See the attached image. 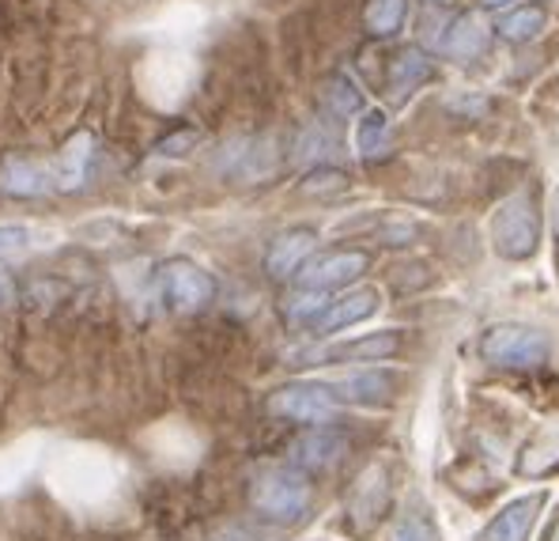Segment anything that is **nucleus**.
Wrapping results in <instances>:
<instances>
[{
	"mask_svg": "<svg viewBox=\"0 0 559 541\" xmlns=\"http://www.w3.org/2000/svg\"><path fill=\"white\" fill-rule=\"evenodd\" d=\"M333 152V137L322 133V129H307V137L299 141V155H307V160H318V163H325V155Z\"/></svg>",
	"mask_w": 559,
	"mask_h": 541,
	"instance_id": "obj_25",
	"label": "nucleus"
},
{
	"mask_svg": "<svg viewBox=\"0 0 559 541\" xmlns=\"http://www.w3.org/2000/svg\"><path fill=\"white\" fill-rule=\"evenodd\" d=\"M31 243V232L20 224H0V250H23Z\"/></svg>",
	"mask_w": 559,
	"mask_h": 541,
	"instance_id": "obj_28",
	"label": "nucleus"
},
{
	"mask_svg": "<svg viewBox=\"0 0 559 541\" xmlns=\"http://www.w3.org/2000/svg\"><path fill=\"white\" fill-rule=\"evenodd\" d=\"M401 352V333L385 330V333H371V338H359L348 344H336V349L325 352H310L307 360H390Z\"/></svg>",
	"mask_w": 559,
	"mask_h": 541,
	"instance_id": "obj_18",
	"label": "nucleus"
},
{
	"mask_svg": "<svg viewBox=\"0 0 559 541\" xmlns=\"http://www.w3.org/2000/svg\"><path fill=\"white\" fill-rule=\"evenodd\" d=\"M431 77H435L431 57H427L419 46H405V49H397V54H393V61H390L385 92H390L393 98H408V95H416Z\"/></svg>",
	"mask_w": 559,
	"mask_h": 541,
	"instance_id": "obj_15",
	"label": "nucleus"
},
{
	"mask_svg": "<svg viewBox=\"0 0 559 541\" xmlns=\"http://www.w3.org/2000/svg\"><path fill=\"white\" fill-rule=\"evenodd\" d=\"M318 246V232L314 227H292V232L276 235L269 243V254H265V269L273 281H287V277H299V269L310 261Z\"/></svg>",
	"mask_w": 559,
	"mask_h": 541,
	"instance_id": "obj_11",
	"label": "nucleus"
},
{
	"mask_svg": "<svg viewBox=\"0 0 559 541\" xmlns=\"http://www.w3.org/2000/svg\"><path fill=\"white\" fill-rule=\"evenodd\" d=\"M367 266H371V258H367L364 250H329V254H318V258H310L307 266L299 269V289H318V292L341 289V284L364 277Z\"/></svg>",
	"mask_w": 559,
	"mask_h": 541,
	"instance_id": "obj_6",
	"label": "nucleus"
},
{
	"mask_svg": "<svg viewBox=\"0 0 559 541\" xmlns=\"http://www.w3.org/2000/svg\"><path fill=\"white\" fill-rule=\"evenodd\" d=\"M390 541H431V527L419 515H405L397 519V527L390 530Z\"/></svg>",
	"mask_w": 559,
	"mask_h": 541,
	"instance_id": "obj_26",
	"label": "nucleus"
},
{
	"mask_svg": "<svg viewBox=\"0 0 559 541\" xmlns=\"http://www.w3.org/2000/svg\"><path fill=\"white\" fill-rule=\"evenodd\" d=\"M292 466L302 473H325L348 455V439L333 428H310L307 436H299L292 443Z\"/></svg>",
	"mask_w": 559,
	"mask_h": 541,
	"instance_id": "obj_9",
	"label": "nucleus"
},
{
	"mask_svg": "<svg viewBox=\"0 0 559 541\" xmlns=\"http://www.w3.org/2000/svg\"><path fill=\"white\" fill-rule=\"evenodd\" d=\"M197 141H201V133L197 129H178V133H170V137H163L159 144H155V155H182L189 152Z\"/></svg>",
	"mask_w": 559,
	"mask_h": 541,
	"instance_id": "obj_27",
	"label": "nucleus"
},
{
	"mask_svg": "<svg viewBox=\"0 0 559 541\" xmlns=\"http://www.w3.org/2000/svg\"><path fill=\"white\" fill-rule=\"evenodd\" d=\"M548 541H559V522H556V527H552V534H548Z\"/></svg>",
	"mask_w": 559,
	"mask_h": 541,
	"instance_id": "obj_31",
	"label": "nucleus"
},
{
	"mask_svg": "<svg viewBox=\"0 0 559 541\" xmlns=\"http://www.w3.org/2000/svg\"><path fill=\"white\" fill-rule=\"evenodd\" d=\"M219 170L235 183H261L276 170V144L269 137H246L224 148Z\"/></svg>",
	"mask_w": 559,
	"mask_h": 541,
	"instance_id": "obj_7",
	"label": "nucleus"
},
{
	"mask_svg": "<svg viewBox=\"0 0 559 541\" xmlns=\"http://www.w3.org/2000/svg\"><path fill=\"white\" fill-rule=\"evenodd\" d=\"M348 186V175L341 167H329V163H318V170H310L302 190L307 193H341Z\"/></svg>",
	"mask_w": 559,
	"mask_h": 541,
	"instance_id": "obj_24",
	"label": "nucleus"
},
{
	"mask_svg": "<svg viewBox=\"0 0 559 541\" xmlns=\"http://www.w3.org/2000/svg\"><path fill=\"white\" fill-rule=\"evenodd\" d=\"M545 23H548L545 8H540V4H522V8H514V12L499 15L491 31H496L503 43H530V38H537L540 31H545Z\"/></svg>",
	"mask_w": 559,
	"mask_h": 541,
	"instance_id": "obj_19",
	"label": "nucleus"
},
{
	"mask_svg": "<svg viewBox=\"0 0 559 541\" xmlns=\"http://www.w3.org/2000/svg\"><path fill=\"white\" fill-rule=\"evenodd\" d=\"M439 49L450 57V61H476V57L488 49V27H484L476 15H457V20L447 23L439 38Z\"/></svg>",
	"mask_w": 559,
	"mask_h": 541,
	"instance_id": "obj_17",
	"label": "nucleus"
},
{
	"mask_svg": "<svg viewBox=\"0 0 559 541\" xmlns=\"http://www.w3.org/2000/svg\"><path fill=\"white\" fill-rule=\"evenodd\" d=\"M356 148H359V155H367V160H378V155L393 152V129H390L385 110H367L364 118H359Z\"/></svg>",
	"mask_w": 559,
	"mask_h": 541,
	"instance_id": "obj_20",
	"label": "nucleus"
},
{
	"mask_svg": "<svg viewBox=\"0 0 559 541\" xmlns=\"http://www.w3.org/2000/svg\"><path fill=\"white\" fill-rule=\"evenodd\" d=\"M476 8H488V12H496V8H511L514 0H473Z\"/></svg>",
	"mask_w": 559,
	"mask_h": 541,
	"instance_id": "obj_30",
	"label": "nucleus"
},
{
	"mask_svg": "<svg viewBox=\"0 0 559 541\" xmlns=\"http://www.w3.org/2000/svg\"><path fill=\"white\" fill-rule=\"evenodd\" d=\"M329 307V295L325 292H318V289H299L292 295V299H287V318H292V322H314L318 315H322V310Z\"/></svg>",
	"mask_w": 559,
	"mask_h": 541,
	"instance_id": "obj_23",
	"label": "nucleus"
},
{
	"mask_svg": "<svg viewBox=\"0 0 559 541\" xmlns=\"http://www.w3.org/2000/svg\"><path fill=\"white\" fill-rule=\"evenodd\" d=\"M405 12H408V0H367V31L378 38H390L401 31V23H405Z\"/></svg>",
	"mask_w": 559,
	"mask_h": 541,
	"instance_id": "obj_22",
	"label": "nucleus"
},
{
	"mask_svg": "<svg viewBox=\"0 0 559 541\" xmlns=\"http://www.w3.org/2000/svg\"><path fill=\"white\" fill-rule=\"evenodd\" d=\"M0 190L12 193V197H43L53 193V167L43 160H4L0 167Z\"/></svg>",
	"mask_w": 559,
	"mask_h": 541,
	"instance_id": "obj_16",
	"label": "nucleus"
},
{
	"mask_svg": "<svg viewBox=\"0 0 559 541\" xmlns=\"http://www.w3.org/2000/svg\"><path fill=\"white\" fill-rule=\"evenodd\" d=\"M329 390L336 401H348V405H385L397 393V375L385 367H367V372H352L329 383Z\"/></svg>",
	"mask_w": 559,
	"mask_h": 541,
	"instance_id": "obj_10",
	"label": "nucleus"
},
{
	"mask_svg": "<svg viewBox=\"0 0 559 541\" xmlns=\"http://www.w3.org/2000/svg\"><path fill=\"white\" fill-rule=\"evenodd\" d=\"M385 507H390V478H385L382 466H367L356 485H352V499H348L352 519L359 527H371V522L382 519Z\"/></svg>",
	"mask_w": 559,
	"mask_h": 541,
	"instance_id": "obj_14",
	"label": "nucleus"
},
{
	"mask_svg": "<svg viewBox=\"0 0 559 541\" xmlns=\"http://www.w3.org/2000/svg\"><path fill=\"white\" fill-rule=\"evenodd\" d=\"M480 356L491 367H540L548 360V338L518 322L491 326L480 338Z\"/></svg>",
	"mask_w": 559,
	"mask_h": 541,
	"instance_id": "obj_3",
	"label": "nucleus"
},
{
	"mask_svg": "<svg viewBox=\"0 0 559 541\" xmlns=\"http://www.w3.org/2000/svg\"><path fill=\"white\" fill-rule=\"evenodd\" d=\"M545 507V492H533V496H518L507 507H499V515L480 530L476 541H525L537 522V511Z\"/></svg>",
	"mask_w": 559,
	"mask_h": 541,
	"instance_id": "obj_12",
	"label": "nucleus"
},
{
	"mask_svg": "<svg viewBox=\"0 0 559 541\" xmlns=\"http://www.w3.org/2000/svg\"><path fill=\"white\" fill-rule=\"evenodd\" d=\"M491 243L496 254L507 261H525L540 246V209L530 190H518L507 201H499L496 220H491Z\"/></svg>",
	"mask_w": 559,
	"mask_h": 541,
	"instance_id": "obj_1",
	"label": "nucleus"
},
{
	"mask_svg": "<svg viewBox=\"0 0 559 541\" xmlns=\"http://www.w3.org/2000/svg\"><path fill=\"white\" fill-rule=\"evenodd\" d=\"M427 4H454V0H427Z\"/></svg>",
	"mask_w": 559,
	"mask_h": 541,
	"instance_id": "obj_32",
	"label": "nucleus"
},
{
	"mask_svg": "<svg viewBox=\"0 0 559 541\" xmlns=\"http://www.w3.org/2000/svg\"><path fill=\"white\" fill-rule=\"evenodd\" d=\"M314 489L310 478L295 466H280V470H265L250 489V504L258 507V515L273 522H295L307 515Z\"/></svg>",
	"mask_w": 559,
	"mask_h": 541,
	"instance_id": "obj_2",
	"label": "nucleus"
},
{
	"mask_svg": "<svg viewBox=\"0 0 559 541\" xmlns=\"http://www.w3.org/2000/svg\"><path fill=\"white\" fill-rule=\"evenodd\" d=\"M336 409H341V401L333 398V390L318 387V383H292V387L269 393V413L295 424H329Z\"/></svg>",
	"mask_w": 559,
	"mask_h": 541,
	"instance_id": "obj_5",
	"label": "nucleus"
},
{
	"mask_svg": "<svg viewBox=\"0 0 559 541\" xmlns=\"http://www.w3.org/2000/svg\"><path fill=\"white\" fill-rule=\"evenodd\" d=\"M378 307H382V292L378 289H352V292L336 295V299H329V307L310 322V330H314L318 338H329V333H341V330H348V326L367 322L371 315H378Z\"/></svg>",
	"mask_w": 559,
	"mask_h": 541,
	"instance_id": "obj_8",
	"label": "nucleus"
},
{
	"mask_svg": "<svg viewBox=\"0 0 559 541\" xmlns=\"http://www.w3.org/2000/svg\"><path fill=\"white\" fill-rule=\"evenodd\" d=\"M92 155H95V137L92 133H76L64 141L61 152L49 160L53 167V190L72 193L87 183V167H92Z\"/></svg>",
	"mask_w": 559,
	"mask_h": 541,
	"instance_id": "obj_13",
	"label": "nucleus"
},
{
	"mask_svg": "<svg viewBox=\"0 0 559 541\" xmlns=\"http://www.w3.org/2000/svg\"><path fill=\"white\" fill-rule=\"evenodd\" d=\"M450 106H454V110H462V114H484V110H488V98H480V95L450 98Z\"/></svg>",
	"mask_w": 559,
	"mask_h": 541,
	"instance_id": "obj_29",
	"label": "nucleus"
},
{
	"mask_svg": "<svg viewBox=\"0 0 559 541\" xmlns=\"http://www.w3.org/2000/svg\"><path fill=\"white\" fill-rule=\"evenodd\" d=\"M325 103L329 110L336 114V118H352V114L364 110V92H359L356 77H348V72H336V77L325 80Z\"/></svg>",
	"mask_w": 559,
	"mask_h": 541,
	"instance_id": "obj_21",
	"label": "nucleus"
},
{
	"mask_svg": "<svg viewBox=\"0 0 559 541\" xmlns=\"http://www.w3.org/2000/svg\"><path fill=\"white\" fill-rule=\"evenodd\" d=\"M159 289H163V299L170 303V310H178V315H197V310H204L212 303L216 281H212L197 261L170 258L167 266L159 269Z\"/></svg>",
	"mask_w": 559,
	"mask_h": 541,
	"instance_id": "obj_4",
	"label": "nucleus"
}]
</instances>
